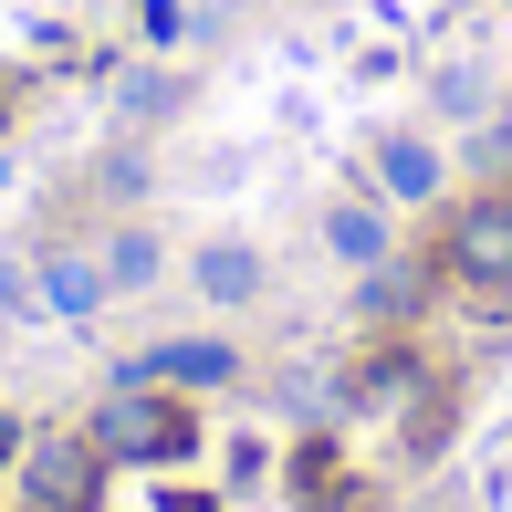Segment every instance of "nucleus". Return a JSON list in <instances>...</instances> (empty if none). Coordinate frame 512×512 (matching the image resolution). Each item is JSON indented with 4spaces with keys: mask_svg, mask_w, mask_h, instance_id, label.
<instances>
[{
    "mask_svg": "<svg viewBox=\"0 0 512 512\" xmlns=\"http://www.w3.org/2000/svg\"><path fill=\"white\" fill-rule=\"evenodd\" d=\"M230 377H241V345L220 335H168L126 366V387H230Z\"/></svg>",
    "mask_w": 512,
    "mask_h": 512,
    "instance_id": "20e7f679",
    "label": "nucleus"
},
{
    "mask_svg": "<svg viewBox=\"0 0 512 512\" xmlns=\"http://www.w3.org/2000/svg\"><path fill=\"white\" fill-rule=\"evenodd\" d=\"M157 512H220V492H178V481H168V492H157Z\"/></svg>",
    "mask_w": 512,
    "mask_h": 512,
    "instance_id": "4468645a",
    "label": "nucleus"
},
{
    "mask_svg": "<svg viewBox=\"0 0 512 512\" xmlns=\"http://www.w3.org/2000/svg\"><path fill=\"white\" fill-rule=\"evenodd\" d=\"M0 189H11V157H0Z\"/></svg>",
    "mask_w": 512,
    "mask_h": 512,
    "instance_id": "dca6fc26",
    "label": "nucleus"
},
{
    "mask_svg": "<svg viewBox=\"0 0 512 512\" xmlns=\"http://www.w3.org/2000/svg\"><path fill=\"white\" fill-rule=\"evenodd\" d=\"M429 95H439V115H481V74H471V63H450Z\"/></svg>",
    "mask_w": 512,
    "mask_h": 512,
    "instance_id": "f8f14e48",
    "label": "nucleus"
},
{
    "mask_svg": "<svg viewBox=\"0 0 512 512\" xmlns=\"http://www.w3.org/2000/svg\"><path fill=\"white\" fill-rule=\"evenodd\" d=\"M32 283H42V314H63V324H95L105 314V262H95V251H74V241H63V251H42V272H32Z\"/></svg>",
    "mask_w": 512,
    "mask_h": 512,
    "instance_id": "423d86ee",
    "label": "nucleus"
},
{
    "mask_svg": "<svg viewBox=\"0 0 512 512\" xmlns=\"http://www.w3.org/2000/svg\"><path fill=\"white\" fill-rule=\"evenodd\" d=\"M168 95H178L168 74H126V115H136V126H147V115H168Z\"/></svg>",
    "mask_w": 512,
    "mask_h": 512,
    "instance_id": "ddd939ff",
    "label": "nucleus"
},
{
    "mask_svg": "<svg viewBox=\"0 0 512 512\" xmlns=\"http://www.w3.org/2000/svg\"><path fill=\"white\" fill-rule=\"evenodd\" d=\"M95 262H105V283H115V293H147L157 272H168V251H157V230H136V220H126V230L95 251Z\"/></svg>",
    "mask_w": 512,
    "mask_h": 512,
    "instance_id": "1a4fd4ad",
    "label": "nucleus"
},
{
    "mask_svg": "<svg viewBox=\"0 0 512 512\" xmlns=\"http://www.w3.org/2000/svg\"><path fill=\"white\" fill-rule=\"evenodd\" d=\"M11 450H21V418H0V471H11Z\"/></svg>",
    "mask_w": 512,
    "mask_h": 512,
    "instance_id": "2eb2a0df",
    "label": "nucleus"
},
{
    "mask_svg": "<svg viewBox=\"0 0 512 512\" xmlns=\"http://www.w3.org/2000/svg\"><path fill=\"white\" fill-rule=\"evenodd\" d=\"M366 168H377V199H387V209H418V199H439V178H450V157H439V147H429L418 126H387Z\"/></svg>",
    "mask_w": 512,
    "mask_h": 512,
    "instance_id": "39448f33",
    "label": "nucleus"
},
{
    "mask_svg": "<svg viewBox=\"0 0 512 512\" xmlns=\"http://www.w3.org/2000/svg\"><path fill=\"white\" fill-rule=\"evenodd\" d=\"M450 272L481 293V304H502L512 293V199H471L450 220Z\"/></svg>",
    "mask_w": 512,
    "mask_h": 512,
    "instance_id": "f03ea898",
    "label": "nucleus"
},
{
    "mask_svg": "<svg viewBox=\"0 0 512 512\" xmlns=\"http://www.w3.org/2000/svg\"><path fill=\"white\" fill-rule=\"evenodd\" d=\"M95 481H105L95 439H32V450H21V492H32V512H84Z\"/></svg>",
    "mask_w": 512,
    "mask_h": 512,
    "instance_id": "7ed1b4c3",
    "label": "nucleus"
},
{
    "mask_svg": "<svg viewBox=\"0 0 512 512\" xmlns=\"http://www.w3.org/2000/svg\"><path fill=\"white\" fill-rule=\"evenodd\" d=\"M408 304H418V272H398V262L366 272V314H408Z\"/></svg>",
    "mask_w": 512,
    "mask_h": 512,
    "instance_id": "9d476101",
    "label": "nucleus"
},
{
    "mask_svg": "<svg viewBox=\"0 0 512 512\" xmlns=\"http://www.w3.org/2000/svg\"><path fill=\"white\" fill-rule=\"evenodd\" d=\"M95 439L105 460H136V471H168V460H189L199 450V418L178 408V387H115V398L95 408Z\"/></svg>",
    "mask_w": 512,
    "mask_h": 512,
    "instance_id": "f257e3e1",
    "label": "nucleus"
},
{
    "mask_svg": "<svg viewBox=\"0 0 512 512\" xmlns=\"http://www.w3.org/2000/svg\"><path fill=\"white\" fill-rule=\"evenodd\" d=\"M21 314H42V283L21 262H0V324H21Z\"/></svg>",
    "mask_w": 512,
    "mask_h": 512,
    "instance_id": "9b49d317",
    "label": "nucleus"
},
{
    "mask_svg": "<svg viewBox=\"0 0 512 512\" xmlns=\"http://www.w3.org/2000/svg\"><path fill=\"white\" fill-rule=\"evenodd\" d=\"M387 241H398V230H387V199H335L324 209V251H335L345 272H377Z\"/></svg>",
    "mask_w": 512,
    "mask_h": 512,
    "instance_id": "0eeeda50",
    "label": "nucleus"
},
{
    "mask_svg": "<svg viewBox=\"0 0 512 512\" xmlns=\"http://www.w3.org/2000/svg\"><path fill=\"white\" fill-rule=\"evenodd\" d=\"M189 283H199L220 314H241V304H262V251H251V241H209L199 262H189Z\"/></svg>",
    "mask_w": 512,
    "mask_h": 512,
    "instance_id": "6e6552de",
    "label": "nucleus"
}]
</instances>
